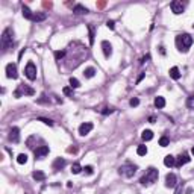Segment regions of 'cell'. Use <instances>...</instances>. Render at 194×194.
Wrapping results in <instances>:
<instances>
[{"instance_id": "6da1fadb", "label": "cell", "mask_w": 194, "mask_h": 194, "mask_svg": "<svg viewBox=\"0 0 194 194\" xmlns=\"http://www.w3.org/2000/svg\"><path fill=\"white\" fill-rule=\"evenodd\" d=\"M14 46V32L11 28H6L2 34V48L3 52H8L9 48H12Z\"/></svg>"}, {"instance_id": "7a4b0ae2", "label": "cell", "mask_w": 194, "mask_h": 194, "mask_svg": "<svg viewBox=\"0 0 194 194\" xmlns=\"http://www.w3.org/2000/svg\"><path fill=\"white\" fill-rule=\"evenodd\" d=\"M158 176H159L158 170L153 168V167H150V168L147 170V173H146V175L140 179V182H141V185H152L153 182L158 181Z\"/></svg>"}, {"instance_id": "3957f363", "label": "cell", "mask_w": 194, "mask_h": 194, "mask_svg": "<svg viewBox=\"0 0 194 194\" xmlns=\"http://www.w3.org/2000/svg\"><path fill=\"white\" fill-rule=\"evenodd\" d=\"M176 44H178V47H179V50L188 52V48H190L191 44H193V38H191V35H188V34L179 35V37L176 38Z\"/></svg>"}, {"instance_id": "277c9868", "label": "cell", "mask_w": 194, "mask_h": 194, "mask_svg": "<svg viewBox=\"0 0 194 194\" xmlns=\"http://www.w3.org/2000/svg\"><path fill=\"white\" fill-rule=\"evenodd\" d=\"M137 170H138V167L137 165H134V164H125V165H121L120 168H118V173L121 175V176H125V178H132L135 173H137Z\"/></svg>"}, {"instance_id": "5b68a950", "label": "cell", "mask_w": 194, "mask_h": 194, "mask_svg": "<svg viewBox=\"0 0 194 194\" xmlns=\"http://www.w3.org/2000/svg\"><path fill=\"white\" fill-rule=\"evenodd\" d=\"M37 65L32 62V61H29L28 64H26V68H24V75H26V78L29 79V81H35L37 79Z\"/></svg>"}, {"instance_id": "8992f818", "label": "cell", "mask_w": 194, "mask_h": 194, "mask_svg": "<svg viewBox=\"0 0 194 194\" xmlns=\"http://www.w3.org/2000/svg\"><path fill=\"white\" fill-rule=\"evenodd\" d=\"M34 90L31 88V87H28V85H18V90L14 93V96L17 97V99H20V97L23 96V94H28V96H34Z\"/></svg>"}, {"instance_id": "52a82bcc", "label": "cell", "mask_w": 194, "mask_h": 194, "mask_svg": "<svg viewBox=\"0 0 194 194\" xmlns=\"http://www.w3.org/2000/svg\"><path fill=\"white\" fill-rule=\"evenodd\" d=\"M6 78L8 79H17L18 78V73H17V65L15 64H8L6 65Z\"/></svg>"}, {"instance_id": "ba28073f", "label": "cell", "mask_w": 194, "mask_h": 194, "mask_svg": "<svg viewBox=\"0 0 194 194\" xmlns=\"http://www.w3.org/2000/svg\"><path fill=\"white\" fill-rule=\"evenodd\" d=\"M170 8H172L173 14H176V15H179V14H182V12H184V3H182V2H179V0H175V2H172Z\"/></svg>"}, {"instance_id": "9c48e42d", "label": "cell", "mask_w": 194, "mask_h": 194, "mask_svg": "<svg viewBox=\"0 0 194 194\" xmlns=\"http://www.w3.org/2000/svg\"><path fill=\"white\" fill-rule=\"evenodd\" d=\"M176 175L175 173H168L167 176H165V187L167 188H173V187H176Z\"/></svg>"}, {"instance_id": "30bf717a", "label": "cell", "mask_w": 194, "mask_h": 194, "mask_svg": "<svg viewBox=\"0 0 194 194\" xmlns=\"http://www.w3.org/2000/svg\"><path fill=\"white\" fill-rule=\"evenodd\" d=\"M9 141H12V143H18L20 141V129L18 128H11V131H9Z\"/></svg>"}, {"instance_id": "8fae6325", "label": "cell", "mask_w": 194, "mask_h": 194, "mask_svg": "<svg viewBox=\"0 0 194 194\" xmlns=\"http://www.w3.org/2000/svg\"><path fill=\"white\" fill-rule=\"evenodd\" d=\"M102 48H103V55L106 58H109L112 55V46L109 41H102Z\"/></svg>"}, {"instance_id": "7c38bea8", "label": "cell", "mask_w": 194, "mask_h": 194, "mask_svg": "<svg viewBox=\"0 0 194 194\" xmlns=\"http://www.w3.org/2000/svg\"><path fill=\"white\" fill-rule=\"evenodd\" d=\"M46 155H48V147L47 146H40V147L35 149V156L37 158H43Z\"/></svg>"}, {"instance_id": "4fadbf2b", "label": "cell", "mask_w": 194, "mask_h": 194, "mask_svg": "<svg viewBox=\"0 0 194 194\" xmlns=\"http://www.w3.org/2000/svg\"><path fill=\"white\" fill-rule=\"evenodd\" d=\"M93 131V123H82L79 126V134L81 135H87Z\"/></svg>"}, {"instance_id": "5bb4252c", "label": "cell", "mask_w": 194, "mask_h": 194, "mask_svg": "<svg viewBox=\"0 0 194 194\" xmlns=\"http://www.w3.org/2000/svg\"><path fill=\"white\" fill-rule=\"evenodd\" d=\"M190 161H191V158H190L187 153H184V155H179V158L176 159V165H178V167H182L184 164H188Z\"/></svg>"}, {"instance_id": "9a60e30c", "label": "cell", "mask_w": 194, "mask_h": 194, "mask_svg": "<svg viewBox=\"0 0 194 194\" xmlns=\"http://www.w3.org/2000/svg\"><path fill=\"white\" fill-rule=\"evenodd\" d=\"M170 78L175 79V81L181 79V71H179L178 67H172V68H170Z\"/></svg>"}, {"instance_id": "2e32d148", "label": "cell", "mask_w": 194, "mask_h": 194, "mask_svg": "<svg viewBox=\"0 0 194 194\" xmlns=\"http://www.w3.org/2000/svg\"><path fill=\"white\" fill-rule=\"evenodd\" d=\"M164 164H165V167H173V165H176V158L172 155H167L164 158Z\"/></svg>"}, {"instance_id": "e0dca14e", "label": "cell", "mask_w": 194, "mask_h": 194, "mask_svg": "<svg viewBox=\"0 0 194 194\" xmlns=\"http://www.w3.org/2000/svg\"><path fill=\"white\" fill-rule=\"evenodd\" d=\"M21 12H23V17H24V18H28V20H34V14H32V11H31L28 6H24V5H23Z\"/></svg>"}, {"instance_id": "ac0fdd59", "label": "cell", "mask_w": 194, "mask_h": 194, "mask_svg": "<svg viewBox=\"0 0 194 194\" xmlns=\"http://www.w3.org/2000/svg\"><path fill=\"white\" fill-rule=\"evenodd\" d=\"M32 178H34L35 181H38V182H43V181L46 179V175H44L43 172H40V170H37V172L32 173Z\"/></svg>"}, {"instance_id": "d6986e66", "label": "cell", "mask_w": 194, "mask_h": 194, "mask_svg": "<svg viewBox=\"0 0 194 194\" xmlns=\"http://www.w3.org/2000/svg\"><path fill=\"white\" fill-rule=\"evenodd\" d=\"M64 165H65V159H62V158H56L55 162H53V168L55 170H61Z\"/></svg>"}, {"instance_id": "ffe728a7", "label": "cell", "mask_w": 194, "mask_h": 194, "mask_svg": "<svg viewBox=\"0 0 194 194\" xmlns=\"http://www.w3.org/2000/svg\"><path fill=\"white\" fill-rule=\"evenodd\" d=\"M141 138H143L144 141H150V140L153 138V132H152V131H149V129H146V131H143Z\"/></svg>"}, {"instance_id": "44dd1931", "label": "cell", "mask_w": 194, "mask_h": 194, "mask_svg": "<svg viewBox=\"0 0 194 194\" xmlns=\"http://www.w3.org/2000/svg\"><path fill=\"white\" fill-rule=\"evenodd\" d=\"M155 106L159 108V109H162L165 106V99H164V97H161V96L156 97V99H155Z\"/></svg>"}, {"instance_id": "7402d4cb", "label": "cell", "mask_w": 194, "mask_h": 194, "mask_svg": "<svg viewBox=\"0 0 194 194\" xmlns=\"http://www.w3.org/2000/svg\"><path fill=\"white\" fill-rule=\"evenodd\" d=\"M73 12H75V14H87L88 9L85 6H82V5H76L75 8H73Z\"/></svg>"}, {"instance_id": "603a6c76", "label": "cell", "mask_w": 194, "mask_h": 194, "mask_svg": "<svg viewBox=\"0 0 194 194\" xmlns=\"http://www.w3.org/2000/svg\"><path fill=\"white\" fill-rule=\"evenodd\" d=\"M81 170H84V168L81 167L79 162H75V164L71 165V173H73V175H79V173H81Z\"/></svg>"}, {"instance_id": "cb8c5ba5", "label": "cell", "mask_w": 194, "mask_h": 194, "mask_svg": "<svg viewBox=\"0 0 194 194\" xmlns=\"http://www.w3.org/2000/svg\"><path fill=\"white\" fill-rule=\"evenodd\" d=\"M46 12H38V14H34V20L32 21H44L46 20Z\"/></svg>"}, {"instance_id": "d4e9b609", "label": "cell", "mask_w": 194, "mask_h": 194, "mask_svg": "<svg viewBox=\"0 0 194 194\" xmlns=\"http://www.w3.org/2000/svg\"><path fill=\"white\" fill-rule=\"evenodd\" d=\"M17 162L21 164V165L26 164V162H28V155H26V153H20V155L17 156Z\"/></svg>"}, {"instance_id": "484cf974", "label": "cell", "mask_w": 194, "mask_h": 194, "mask_svg": "<svg viewBox=\"0 0 194 194\" xmlns=\"http://www.w3.org/2000/svg\"><path fill=\"white\" fill-rule=\"evenodd\" d=\"M94 75H96V70H94L93 67H88V68L84 71V76H85V78H93Z\"/></svg>"}, {"instance_id": "4316f807", "label": "cell", "mask_w": 194, "mask_h": 194, "mask_svg": "<svg viewBox=\"0 0 194 194\" xmlns=\"http://www.w3.org/2000/svg\"><path fill=\"white\" fill-rule=\"evenodd\" d=\"M137 153L140 155V156H144L146 153H147V146H138V149H137Z\"/></svg>"}, {"instance_id": "83f0119b", "label": "cell", "mask_w": 194, "mask_h": 194, "mask_svg": "<svg viewBox=\"0 0 194 194\" xmlns=\"http://www.w3.org/2000/svg\"><path fill=\"white\" fill-rule=\"evenodd\" d=\"M70 87H71V88H79L81 84H79V81H78L76 78H70Z\"/></svg>"}, {"instance_id": "f1b7e54d", "label": "cell", "mask_w": 194, "mask_h": 194, "mask_svg": "<svg viewBox=\"0 0 194 194\" xmlns=\"http://www.w3.org/2000/svg\"><path fill=\"white\" fill-rule=\"evenodd\" d=\"M65 53H67L65 50H56V52H55V59H56V61L62 59V58L65 56Z\"/></svg>"}, {"instance_id": "f546056e", "label": "cell", "mask_w": 194, "mask_h": 194, "mask_svg": "<svg viewBox=\"0 0 194 194\" xmlns=\"http://www.w3.org/2000/svg\"><path fill=\"white\" fill-rule=\"evenodd\" d=\"M168 138L167 137H161V140H159V146H161V147H167V146H168Z\"/></svg>"}, {"instance_id": "4dcf8cb0", "label": "cell", "mask_w": 194, "mask_h": 194, "mask_svg": "<svg viewBox=\"0 0 194 194\" xmlns=\"http://www.w3.org/2000/svg\"><path fill=\"white\" fill-rule=\"evenodd\" d=\"M88 29H90V43L93 44V43H94V28H93V26H88Z\"/></svg>"}, {"instance_id": "1f68e13d", "label": "cell", "mask_w": 194, "mask_h": 194, "mask_svg": "<svg viewBox=\"0 0 194 194\" xmlns=\"http://www.w3.org/2000/svg\"><path fill=\"white\" fill-rule=\"evenodd\" d=\"M38 120H40V121H43L44 125H48V126H52V125H53V121H52L50 118H43V117H41V118H38Z\"/></svg>"}, {"instance_id": "d6a6232c", "label": "cell", "mask_w": 194, "mask_h": 194, "mask_svg": "<svg viewBox=\"0 0 194 194\" xmlns=\"http://www.w3.org/2000/svg\"><path fill=\"white\" fill-rule=\"evenodd\" d=\"M187 105H188L190 108H194V94L188 97V102H187Z\"/></svg>"}, {"instance_id": "836d02e7", "label": "cell", "mask_w": 194, "mask_h": 194, "mask_svg": "<svg viewBox=\"0 0 194 194\" xmlns=\"http://www.w3.org/2000/svg\"><path fill=\"white\" fill-rule=\"evenodd\" d=\"M129 105H131L132 108H135V106H138V105H140V100L137 99V97H135V99H131V102H129Z\"/></svg>"}, {"instance_id": "e575fe53", "label": "cell", "mask_w": 194, "mask_h": 194, "mask_svg": "<svg viewBox=\"0 0 194 194\" xmlns=\"http://www.w3.org/2000/svg\"><path fill=\"white\" fill-rule=\"evenodd\" d=\"M62 91H64L65 96H71V94H73V88H71V87H65Z\"/></svg>"}, {"instance_id": "d590c367", "label": "cell", "mask_w": 194, "mask_h": 194, "mask_svg": "<svg viewBox=\"0 0 194 194\" xmlns=\"http://www.w3.org/2000/svg\"><path fill=\"white\" fill-rule=\"evenodd\" d=\"M114 112V108H105V109H102V114L103 115H109V114H112Z\"/></svg>"}, {"instance_id": "8d00e7d4", "label": "cell", "mask_w": 194, "mask_h": 194, "mask_svg": "<svg viewBox=\"0 0 194 194\" xmlns=\"http://www.w3.org/2000/svg\"><path fill=\"white\" fill-rule=\"evenodd\" d=\"M84 170H85V173H87V175H93V172H94L91 165H87V167H85Z\"/></svg>"}, {"instance_id": "74e56055", "label": "cell", "mask_w": 194, "mask_h": 194, "mask_svg": "<svg viewBox=\"0 0 194 194\" xmlns=\"http://www.w3.org/2000/svg\"><path fill=\"white\" fill-rule=\"evenodd\" d=\"M106 26H108L109 29H114V28H115V23H114L112 20H108V21H106Z\"/></svg>"}, {"instance_id": "f35d334b", "label": "cell", "mask_w": 194, "mask_h": 194, "mask_svg": "<svg viewBox=\"0 0 194 194\" xmlns=\"http://www.w3.org/2000/svg\"><path fill=\"white\" fill-rule=\"evenodd\" d=\"M143 78H144V73H141V75L138 76V79H137V82H141V81H143Z\"/></svg>"}, {"instance_id": "ab89813d", "label": "cell", "mask_w": 194, "mask_h": 194, "mask_svg": "<svg viewBox=\"0 0 194 194\" xmlns=\"http://www.w3.org/2000/svg\"><path fill=\"white\" fill-rule=\"evenodd\" d=\"M191 152H193V155H194V147H193V150H191Z\"/></svg>"}]
</instances>
